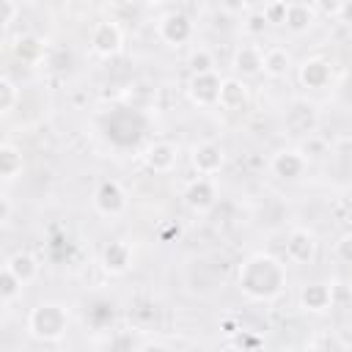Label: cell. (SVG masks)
<instances>
[{"label":"cell","instance_id":"2e32d148","mask_svg":"<svg viewBox=\"0 0 352 352\" xmlns=\"http://www.w3.org/2000/svg\"><path fill=\"white\" fill-rule=\"evenodd\" d=\"M316 22H319V14H316L314 3H286L283 25H286V30H289V33L302 36V33H308Z\"/></svg>","mask_w":352,"mask_h":352},{"label":"cell","instance_id":"7402d4cb","mask_svg":"<svg viewBox=\"0 0 352 352\" xmlns=\"http://www.w3.org/2000/svg\"><path fill=\"white\" fill-rule=\"evenodd\" d=\"M187 66H190V74H212V72H217V58L209 47L198 44V47L190 50Z\"/></svg>","mask_w":352,"mask_h":352},{"label":"cell","instance_id":"52a82bcc","mask_svg":"<svg viewBox=\"0 0 352 352\" xmlns=\"http://www.w3.org/2000/svg\"><path fill=\"white\" fill-rule=\"evenodd\" d=\"M190 165H192V170L198 176H209L212 179L226 165V148L220 143H214V140H201V143H195L190 148Z\"/></svg>","mask_w":352,"mask_h":352},{"label":"cell","instance_id":"836d02e7","mask_svg":"<svg viewBox=\"0 0 352 352\" xmlns=\"http://www.w3.org/2000/svg\"><path fill=\"white\" fill-rule=\"evenodd\" d=\"M220 352H250V349H248V346H242V344H234V341H228V344H226Z\"/></svg>","mask_w":352,"mask_h":352},{"label":"cell","instance_id":"f546056e","mask_svg":"<svg viewBox=\"0 0 352 352\" xmlns=\"http://www.w3.org/2000/svg\"><path fill=\"white\" fill-rule=\"evenodd\" d=\"M16 14H19V8H16V3H11V0H6V3H3V19H0V22H3V30H6V28H8L11 22H14V19H16Z\"/></svg>","mask_w":352,"mask_h":352},{"label":"cell","instance_id":"7c38bea8","mask_svg":"<svg viewBox=\"0 0 352 352\" xmlns=\"http://www.w3.org/2000/svg\"><path fill=\"white\" fill-rule=\"evenodd\" d=\"M132 261H135V250H132V245L126 242V239H113V242H107L104 248H102V253H99V264H102V270L107 272V275H126L129 270H132Z\"/></svg>","mask_w":352,"mask_h":352},{"label":"cell","instance_id":"ac0fdd59","mask_svg":"<svg viewBox=\"0 0 352 352\" xmlns=\"http://www.w3.org/2000/svg\"><path fill=\"white\" fill-rule=\"evenodd\" d=\"M6 270H11L25 286L28 283H33L36 278H38V272H41V264H38V258L30 253V250H16V253H11L8 258H6V264H3Z\"/></svg>","mask_w":352,"mask_h":352},{"label":"cell","instance_id":"ba28073f","mask_svg":"<svg viewBox=\"0 0 352 352\" xmlns=\"http://www.w3.org/2000/svg\"><path fill=\"white\" fill-rule=\"evenodd\" d=\"M316 253H319V242H316V234L314 231H308L302 226H297V228L289 231V236H286V258L294 267L314 264Z\"/></svg>","mask_w":352,"mask_h":352},{"label":"cell","instance_id":"5bb4252c","mask_svg":"<svg viewBox=\"0 0 352 352\" xmlns=\"http://www.w3.org/2000/svg\"><path fill=\"white\" fill-rule=\"evenodd\" d=\"M143 162L154 173H170L176 168V162H179V148L170 140H154V143L146 146Z\"/></svg>","mask_w":352,"mask_h":352},{"label":"cell","instance_id":"d6a6232c","mask_svg":"<svg viewBox=\"0 0 352 352\" xmlns=\"http://www.w3.org/2000/svg\"><path fill=\"white\" fill-rule=\"evenodd\" d=\"M170 234H176V236H179V226H160V239H162V242H168V236H170Z\"/></svg>","mask_w":352,"mask_h":352},{"label":"cell","instance_id":"30bf717a","mask_svg":"<svg viewBox=\"0 0 352 352\" xmlns=\"http://www.w3.org/2000/svg\"><path fill=\"white\" fill-rule=\"evenodd\" d=\"M220 88H223V77L217 72L190 74V80H187V96L195 107H214L220 102Z\"/></svg>","mask_w":352,"mask_h":352},{"label":"cell","instance_id":"603a6c76","mask_svg":"<svg viewBox=\"0 0 352 352\" xmlns=\"http://www.w3.org/2000/svg\"><path fill=\"white\" fill-rule=\"evenodd\" d=\"M22 289H25V283L11 270L3 267V272H0V302H3V308L14 305L22 297Z\"/></svg>","mask_w":352,"mask_h":352},{"label":"cell","instance_id":"f1b7e54d","mask_svg":"<svg viewBox=\"0 0 352 352\" xmlns=\"http://www.w3.org/2000/svg\"><path fill=\"white\" fill-rule=\"evenodd\" d=\"M316 14H327V16H341L344 14V3H314Z\"/></svg>","mask_w":352,"mask_h":352},{"label":"cell","instance_id":"9c48e42d","mask_svg":"<svg viewBox=\"0 0 352 352\" xmlns=\"http://www.w3.org/2000/svg\"><path fill=\"white\" fill-rule=\"evenodd\" d=\"M333 302H336V289L327 280L302 283L300 292H297V305L305 314H327L333 308Z\"/></svg>","mask_w":352,"mask_h":352},{"label":"cell","instance_id":"e0dca14e","mask_svg":"<svg viewBox=\"0 0 352 352\" xmlns=\"http://www.w3.org/2000/svg\"><path fill=\"white\" fill-rule=\"evenodd\" d=\"M250 102V88L245 85V80L239 77H223V88H220V107L228 113H236L242 107H248Z\"/></svg>","mask_w":352,"mask_h":352},{"label":"cell","instance_id":"cb8c5ba5","mask_svg":"<svg viewBox=\"0 0 352 352\" xmlns=\"http://www.w3.org/2000/svg\"><path fill=\"white\" fill-rule=\"evenodd\" d=\"M16 102H19V88H16V82H14L8 74H3V77H0V116H11L14 107H16Z\"/></svg>","mask_w":352,"mask_h":352},{"label":"cell","instance_id":"7a4b0ae2","mask_svg":"<svg viewBox=\"0 0 352 352\" xmlns=\"http://www.w3.org/2000/svg\"><path fill=\"white\" fill-rule=\"evenodd\" d=\"M69 308L63 302H38L36 308L28 311V319H25V327L28 333L36 338V341H44V344H58L66 338L69 333Z\"/></svg>","mask_w":352,"mask_h":352},{"label":"cell","instance_id":"8fae6325","mask_svg":"<svg viewBox=\"0 0 352 352\" xmlns=\"http://www.w3.org/2000/svg\"><path fill=\"white\" fill-rule=\"evenodd\" d=\"M308 170V160L300 148H280L270 157V173L280 182H297Z\"/></svg>","mask_w":352,"mask_h":352},{"label":"cell","instance_id":"6da1fadb","mask_svg":"<svg viewBox=\"0 0 352 352\" xmlns=\"http://www.w3.org/2000/svg\"><path fill=\"white\" fill-rule=\"evenodd\" d=\"M236 286L250 302H272L286 289V267L272 253H250L236 270Z\"/></svg>","mask_w":352,"mask_h":352},{"label":"cell","instance_id":"4fadbf2b","mask_svg":"<svg viewBox=\"0 0 352 352\" xmlns=\"http://www.w3.org/2000/svg\"><path fill=\"white\" fill-rule=\"evenodd\" d=\"M297 77H300V85L308 88V91H322L333 82V63L327 58H305L300 66H297Z\"/></svg>","mask_w":352,"mask_h":352},{"label":"cell","instance_id":"44dd1931","mask_svg":"<svg viewBox=\"0 0 352 352\" xmlns=\"http://www.w3.org/2000/svg\"><path fill=\"white\" fill-rule=\"evenodd\" d=\"M44 52H47V41L38 38V36H33V33L19 36L16 44H14V55L19 60H25V63H38L44 58Z\"/></svg>","mask_w":352,"mask_h":352},{"label":"cell","instance_id":"d6986e66","mask_svg":"<svg viewBox=\"0 0 352 352\" xmlns=\"http://www.w3.org/2000/svg\"><path fill=\"white\" fill-rule=\"evenodd\" d=\"M294 63H292V52L286 50V47H267L264 50V74L270 77V80H280V77H286L289 74V69H292Z\"/></svg>","mask_w":352,"mask_h":352},{"label":"cell","instance_id":"484cf974","mask_svg":"<svg viewBox=\"0 0 352 352\" xmlns=\"http://www.w3.org/2000/svg\"><path fill=\"white\" fill-rule=\"evenodd\" d=\"M261 14L267 16V22H270V25H283L286 3H283V0H280V3H267V6H261Z\"/></svg>","mask_w":352,"mask_h":352},{"label":"cell","instance_id":"9a60e30c","mask_svg":"<svg viewBox=\"0 0 352 352\" xmlns=\"http://www.w3.org/2000/svg\"><path fill=\"white\" fill-rule=\"evenodd\" d=\"M231 66L239 74V80L242 77H256V74L264 72V50L258 44H250V41L236 44V50L231 55Z\"/></svg>","mask_w":352,"mask_h":352},{"label":"cell","instance_id":"277c9868","mask_svg":"<svg viewBox=\"0 0 352 352\" xmlns=\"http://www.w3.org/2000/svg\"><path fill=\"white\" fill-rule=\"evenodd\" d=\"M88 44H91V52L99 55V58H116L121 50H124V30L116 19H99L94 22L91 28V36H88Z\"/></svg>","mask_w":352,"mask_h":352},{"label":"cell","instance_id":"4dcf8cb0","mask_svg":"<svg viewBox=\"0 0 352 352\" xmlns=\"http://www.w3.org/2000/svg\"><path fill=\"white\" fill-rule=\"evenodd\" d=\"M0 223H3V226L11 223V198H8V192L0 195Z\"/></svg>","mask_w":352,"mask_h":352},{"label":"cell","instance_id":"83f0119b","mask_svg":"<svg viewBox=\"0 0 352 352\" xmlns=\"http://www.w3.org/2000/svg\"><path fill=\"white\" fill-rule=\"evenodd\" d=\"M220 330H223L226 338H234V336L242 330V324H239V319H234V316H223V319H220Z\"/></svg>","mask_w":352,"mask_h":352},{"label":"cell","instance_id":"8992f818","mask_svg":"<svg viewBox=\"0 0 352 352\" xmlns=\"http://www.w3.org/2000/svg\"><path fill=\"white\" fill-rule=\"evenodd\" d=\"M217 182L214 179H209V176H195L187 187H184V192H182V198H184V206L192 212V214H206V212H212L214 209V204H217Z\"/></svg>","mask_w":352,"mask_h":352},{"label":"cell","instance_id":"d4e9b609","mask_svg":"<svg viewBox=\"0 0 352 352\" xmlns=\"http://www.w3.org/2000/svg\"><path fill=\"white\" fill-rule=\"evenodd\" d=\"M333 256H336L341 264H352V231L341 234V236L333 242Z\"/></svg>","mask_w":352,"mask_h":352},{"label":"cell","instance_id":"1f68e13d","mask_svg":"<svg viewBox=\"0 0 352 352\" xmlns=\"http://www.w3.org/2000/svg\"><path fill=\"white\" fill-rule=\"evenodd\" d=\"M138 352H170V346H165V344H160V341H146Z\"/></svg>","mask_w":352,"mask_h":352},{"label":"cell","instance_id":"4316f807","mask_svg":"<svg viewBox=\"0 0 352 352\" xmlns=\"http://www.w3.org/2000/svg\"><path fill=\"white\" fill-rule=\"evenodd\" d=\"M270 22H267V16L261 14V8L258 11H253L248 19H245V33H250V36H258V33H264V28H267Z\"/></svg>","mask_w":352,"mask_h":352},{"label":"cell","instance_id":"5b68a950","mask_svg":"<svg viewBox=\"0 0 352 352\" xmlns=\"http://www.w3.org/2000/svg\"><path fill=\"white\" fill-rule=\"evenodd\" d=\"M192 33H195L192 19L179 8H170L157 19V36L168 47H184L192 38Z\"/></svg>","mask_w":352,"mask_h":352},{"label":"cell","instance_id":"e575fe53","mask_svg":"<svg viewBox=\"0 0 352 352\" xmlns=\"http://www.w3.org/2000/svg\"><path fill=\"white\" fill-rule=\"evenodd\" d=\"M349 226H352V209H349Z\"/></svg>","mask_w":352,"mask_h":352},{"label":"cell","instance_id":"3957f363","mask_svg":"<svg viewBox=\"0 0 352 352\" xmlns=\"http://www.w3.org/2000/svg\"><path fill=\"white\" fill-rule=\"evenodd\" d=\"M91 204H94L96 214H102V217H118V214L126 212L129 195H126V190H124V184L118 179H104V182L96 184V190L91 195Z\"/></svg>","mask_w":352,"mask_h":352},{"label":"cell","instance_id":"ffe728a7","mask_svg":"<svg viewBox=\"0 0 352 352\" xmlns=\"http://www.w3.org/2000/svg\"><path fill=\"white\" fill-rule=\"evenodd\" d=\"M25 168V157L22 148H16L14 143H0V176L6 184H11L16 176H22Z\"/></svg>","mask_w":352,"mask_h":352}]
</instances>
